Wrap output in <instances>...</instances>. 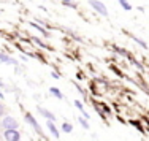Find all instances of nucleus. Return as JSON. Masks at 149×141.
I'll list each match as a JSON object with an SVG mask.
<instances>
[{
    "mask_svg": "<svg viewBox=\"0 0 149 141\" xmlns=\"http://www.w3.org/2000/svg\"><path fill=\"white\" fill-rule=\"evenodd\" d=\"M89 5L95 13H98V15L103 16V17H108L109 13H108V8H106V5L103 2H100V0H89Z\"/></svg>",
    "mask_w": 149,
    "mask_h": 141,
    "instance_id": "obj_1",
    "label": "nucleus"
},
{
    "mask_svg": "<svg viewBox=\"0 0 149 141\" xmlns=\"http://www.w3.org/2000/svg\"><path fill=\"white\" fill-rule=\"evenodd\" d=\"M3 127L5 130H11V128H17L19 127V124H17V121L15 117H10V116H6V117H3L2 124H0Z\"/></svg>",
    "mask_w": 149,
    "mask_h": 141,
    "instance_id": "obj_2",
    "label": "nucleus"
},
{
    "mask_svg": "<svg viewBox=\"0 0 149 141\" xmlns=\"http://www.w3.org/2000/svg\"><path fill=\"white\" fill-rule=\"evenodd\" d=\"M6 141H21V133L17 132V128H11V130H5L3 133Z\"/></svg>",
    "mask_w": 149,
    "mask_h": 141,
    "instance_id": "obj_3",
    "label": "nucleus"
},
{
    "mask_svg": "<svg viewBox=\"0 0 149 141\" xmlns=\"http://www.w3.org/2000/svg\"><path fill=\"white\" fill-rule=\"evenodd\" d=\"M26 121L29 122V124H30L32 127H33V128L37 130V132L40 133V135H43V130H41V125L38 124L37 121H35V117H33V116L30 114V113H26Z\"/></svg>",
    "mask_w": 149,
    "mask_h": 141,
    "instance_id": "obj_4",
    "label": "nucleus"
},
{
    "mask_svg": "<svg viewBox=\"0 0 149 141\" xmlns=\"http://www.w3.org/2000/svg\"><path fill=\"white\" fill-rule=\"evenodd\" d=\"M0 62H2V63H6V65H15V67L17 65V60H15V59L10 57L6 52H2V51H0Z\"/></svg>",
    "mask_w": 149,
    "mask_h": 141,
    "instance_id": "obj_5",
    "label": "nucleus"
},
{
    "mask_svg": "<svg viewBox=\"0 0 149 141\" xmlns=\"http://www.w3.org/2000/svg\"><path fill=\"white\" fill-rule=\"evenodd\" d=\"M37 111L40 113L41 116H45L46 119H48V121H54L56 122V116L52 114L51 111H48V110H45V108H41V106H37Z\"/></svg>",
    "mask_w": 149,
    "mask_h": 141,
    "instance_id": "obj_6",
    "label": "nucleus"
},
{
    "mask_svg": "<svg viewBox=\"0 0 149 141\" xmlns=\"http://www.w3.org/2000/svg\"><path fill=\"white\" fill-rule=\"evenodd\" d=\"M46 125H48V130H49V133H51L54 138H59V130H57V127H56V124H54V121H48L46 122Z\"/></svg>",
    "mask_w": 149,
    "mask_h": 141,
    "instance_id": "obj_7",
    "label": "nucleus"
},
{
    "mask_svg": "<svg viewBox=\"0 0 149 141\" xmlns=\"http://www.w3.org/2000/svg\"><path fill=\"white\" fill-rule=\"evenodd\" d=\"M29 26H30V27H33L35 30L40 32V33H41V35H45V37H49V35H48V30H46L43 26H40V24L33 22V21H29Z\"/></svg>",
    "mask_w": 149,
    "mask_h": 141,
    "instance_id": "obj_8",
    "label": "nucleus"
},
{
    "mask_svg": "<svg viewBox=\"0 0 149 141\" xmlns=\"http://www.w3.org/2000/svg\"><path fill=\"white\" fill-rule=\"evenodd\" d=\"M129 37L132 38V40H133V41H135V43H136V44H140V46L143 48V49H148V43H146V41H144V40H141V38L135 37V35H129Z\"/></svg>",
    "mask_w": 149,
    "mask_h": 141,
    "instance_id": "obj_9",
    "label": "nucleus"
},
{
    "mask_svg": "<svg viewBox=\"0 0 149 141\" xmlns=\"http://www.w3.org/2000/svg\"><path fill=\"white\" fill-rule=\"evenodd\" d=\"M119 5L122 6L125 11H132V5H130L129 0H119Z\"/></svg>",
    "mask_w": 149,
    "mask_h": 141,
    "instance_id": "obj_10",
    "label": "nucleus"
},
{
    "mask_svg": "<svg viewBox=\"0 0 149 141\" xmlns=\"http://www.w3.org/2000/svg\"><path fill=\"white\" fill-rule=\"evenodd\" d=\"M49 94H52V95H54V97H57V98H60V100H62V98H63V95H62V92H60V90L57 89V87H51V89H49Z\"/></svg>",
    "mask_w": 149,
    "mask_h": 141,
    "instance_id": "obj_11",
    "label": "nucleus"
},
{
    "mask_svg": "<svg viewBox=\"0 0 149 141\" xmlns=\"http://www.w3.org/2000/svg\"><path fill=\"white\" fill-rule=\"evenodd\" d=\"M73 130V125L68 124V122H62V132L63 133H72Z\"/></svg>",
    "mask_w": 149,
    "mask_h": 141,
    "instance_id": "obj_12",
    "label": "nucleus"
},
{
    "mask_svg": "<svg viewBox=\"0 0 149 141\" xmlns=\"http://www.w3.org/2000/svg\"><path fill=\"white\" fill-rule=\"evenodd\" d=\"M32 41H33L35 44H38L40 48H43V49H49V48H48V46H46V44L43 43V41H41L40 38H37V37H32Z\"/></svg>",
    "mask_w": 149,
    "mask_h": 141,
    "instance_id": "obj_13",
    "label": "nucleus"
},
{
    "mask_svg": "<svg viewBox=\"0 0 149 141\" xmlns=\"http://www.w3.org/2000/svg\"><path fill=\"white\" fill-rule=\"evenodd\" d=\"M113 49H114L118 54H120V56H124V57H129V52L125 51V49H122V48H119V46H113Z\"/></svg>",
    "mask_w": 149,
    "mask_h": 141,
    "instance_id": "obj_14",
    "label": "nucleus"
},
{
    "mask_svg": "<svg viewBox=\"0 0 149 141\" xmlns=\"http://www.w3.org/2000/svg\"><path fill=\"white\" fill-rule=\"evenodd\" d=\"M59 2L65 6H70V8H76V3H74L73 0H59Z\"/></svg>",
    "mask_w": 149,
    "mask_h": 141,
    "instance_id": "obj_15",
    "label": "nucleus"
},
{
    "mask_svg": "<svg viewBox=\"0 0 149 141\" xmlns=\"http://www.w3.org/2000/svg\"><path fill=\"white\" fill-rule=\"evenodd\" d=\"M79 124L83 128H86V130H89V124H87V119L86 117H79Z\"/></svg>",
    "mask_w": 149,
    "mask_h": 141,
    "instance_id": "obj_16",
    "label": "nucleus"
},
{
    "mask_svg": "<svg viewBox=\"0 0 149 141\" xmlns=\"http://www.w3.org/2000/svg\"><path fill=\"white\" fill-rule=\"evenodd\" d=\"M74 106H76L79 111H83V110H84V108H83V103H81V101H78V100H74Z\"/></svg>",
    "mask_w": 149,
    "mask_h": 141,
    "instance_id": "obj_17",
    "label": "nucleus"
},
{
    "mask_svg": "<svg viewBox=\"0 0 149 141\" xmlns=\"http://www.w3.org/2000/svg\"><path fill=\"white\" fill-rule=\"evenodd\" d=\"M5 106H3V105H0V117H3V116H5Z\"/></svg>",
    "mask_w": 149,
    "mask_h": 141,
    "instance_id": "obj_18",
    "label": "nucleus"
},
{
    "mask_svg": "<svg viewBox=\"0 0 149 141\" xmlns=\"http://www.w3.org/2000/svg\"><path fill=\"white\" fill-rule=\"evenodd\" d=\"M81 113H83V117H86L87 121H89V119H91V116H89V113H87V111H84V110H83Z\"/></svg>",
    "mask_w": 149,
    "mask_h": 141,
    "instance_id": "obj_19",
    "label": "nucleus"
},
{
    "mask_svg": "<svg viewBox=\"0 0 149 141\" xmlns=\"http://www.w3.org/2000/svg\"><path fill=\"white\" fill-rule=\"evenodd\" d=\"M52 78H56V79H59V78H60V75H57V73H52Z\"/></svg>",
    "mask_w": 149,
    "mask_h": 141,
    "instance_id": "obj_20",
    "label": "nucleus"
},
{
    "mask_svg": "<svg viewBox=\"0 0 149 141\" xmlns=\"http://www.w3.org/2000/svg\"><path fill=\"white\" fill-rule=\"evenodd\" d=\"M0 87H2V89L5 87V84H3V81H2V79H0Z\"/></svg>",
    "mask_w": 149,
    "mask_h": 141,
    "instance_id": "obj_21",
    "label": "nucleus"
}]
</instances>
